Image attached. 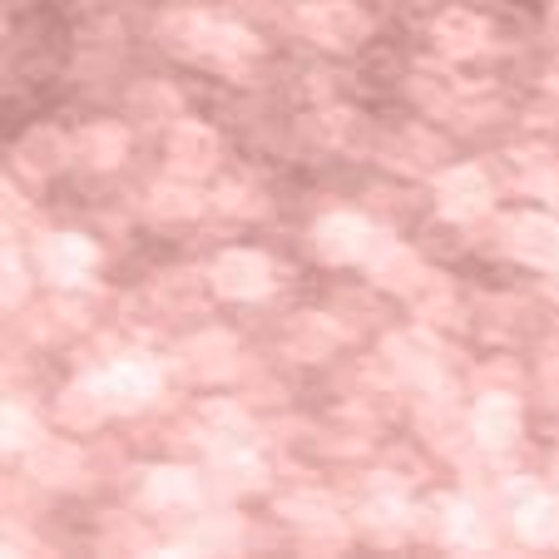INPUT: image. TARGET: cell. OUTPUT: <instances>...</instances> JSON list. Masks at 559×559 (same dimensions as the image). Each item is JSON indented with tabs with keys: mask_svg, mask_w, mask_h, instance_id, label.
<instances>
[{
	"mask_svg": "<svg viewBox=\"0 0 559 559\" xmlns=\"http://www.w3.org/2000/svg\"><path fill=\"white\" fill-rule=\"evenodd\" d=\"M297 31L322 50H357L371 35V15L357 0H302L297 5Z\"/></svg>",
	"mask_w": 559,
	"mask_h": 559,
	"instance_id": "6da1fadb",
	"label": "cell"
},
{
	"mask_svg": "<svg viewBox=\"0 0 559 559\" xmlns=\"http://www.w3.org/2000/svg\"><path fill=\"white\" fill-rule=\"evenodd\" d=\"M342 342H347V332L322 312H302L293 328H287V352H293L297 361H328V357H337Z\"/></svg>",
	"mask_w": 559,
	"mask_h": 559,
	"instance_id": "7c38bea8",
	"label": "cell"
},
{
	"mask_svg": "<svg viewBox=\"0 0 559 559\" xmlns=\"http://www.w3.org/2000/svg\"><path fill=\"white\" fill-rule=\"evenodd\" d=\"M545 35L559 45V0H549V5H545Z\"/></svg>",
	"mask_w": 559,
	"mask_h": 559,
	"instance_id": "484cf974",
	"label": "cell"
},
{
	"mask_svg": "<svg viewBox=\"0 0 559 559\" xmlns=\"http://www.w3.org/2000/svg\"><path fill=\"white\" fill-rule=\"evenodd\" d=\"M223 158V139L213 124H203V119H179V124L169 129V169L179 174V179H203V174L218 169Z\"/></svg>",
	"mask_w": 559,
	"mask_h": 559,
	"instance_id": "5b68a950",
	"label": "cell"
},
{
	"mask_svg": "<svg viewBox=\"0 0 559 559\" xmlns=\"http://www.w3.org/2000/svg\"><path fill=\"white\" fill-rule=\"evenodd\" d=\"M555 475H559V461H555Z\"/></svg>",
	"mask_w": 559,
	"mask_h": 559,
	"instance_id": "83f0119b",
	"label": "cell"
},
{
	"mask_svg": "<svg viewBox=\"0 0 559 559\" xmlns=\"http://www.w3.org/2000/svg\"><path fill=\"white\" fill-rule=\"evenodd\" d=\"M179 90L164 85V80H144V85H134V95H129V119L144 129H158V124H179Z\"/></svg>",
	"mask_w": 559,
	"mask_h": 559,
	"instance_id": "2e32d148",
	"label": "cell"
},
{
	"mask_svg": "<svg viewBox=\"0 0 559 559\" xmlns=\"http://www.w3.org/2000/svg\"><path fill=\"white\" fill-rule=\"evenodd\" d=\"M40 441V426H35V416L25 412V406H0V451H31V445Z\"/></svg>",
	"mask_w": 559,
	"mask_h": 559,
	"instance_id": "ffe728a7",
	"label": "cell"
},
{
	"mask_svg": "<svg viewBox=\"0 0 559 559\" xmlns=\"http://www.w3.org/2000/svg\"><path fill=\"white\" fill-rule=\"evenodd\" d=\"M475 441L490 445V451H506V445L520 441V431H525V412H520L515 396H506V391H496V396H480L475 402Z\"/></svg>",
	"mask_w": 559,
	"mask_h": 559,
	"instance_id": "9c48e42d",
	"label": "cell"
},
{
	"mask_svg": "<svg viewBox=\"0 0 559 559\" xmlns=\"http://www.w3.org/2000/svg\"><path fill=\"white\" fill-rule=\"evenodd\" d=\"M218 475H223V486H228V490H258V486H263V465H258L253 455H243V451L223 455Z\"/></svg>",
	"mask_w": 559,
	"mask_h": 559,
	"instance_id": "7402d4cb",
	"label": "cell"
},
{
	"mask_svg": "<svg viewBox=\"0 0 559 559\" xmlns=\"http://www.w3.org/2000/svg\"><path fill=\"white\" fill-rule=\"evenodd\" d=\"M510 248H515L525 263L539 267H559V223L545 213H520L510 223Z\"/></svg>",
	"mask_w": 559,
	"mask_h": 559,
	"instance_id": "5bb4252c",
	"label": "cell"
},
{
	"mask_svg": "<svg viewBox=\"0 0 559 559\" xmlns=\"http://www.w3.org/2000/svg\"><path fill=\"white\" fill-rule=\"evenodd\" d=\"M490 203H496V183H490V174L480 164H451V169H441V179H436V209H441V218L475 223L490 213Z\"/></svg>",
	"mask_w": 559,
	"mask_h": 559,
	"instance_id": "277c9868",
	"label": "cell"
},
{
	"mask_svg": "<svg viewBox=\"0 0 559 559\" xmlns=\"http://www.w3.org/2000/svg\"><path fill=\"white\" fill-rule=\"evenodd\" d=\"M21 218H25V199L11 189V183H0V233L15 228Z\"/></svg>",
	"mask_w": 559,
	"mask_h": 559,
	"instance_id": "d4e9b609",
	"label": "cell"
},
{
	"mask_svg": "<svg viewBox=\"0 0 559 559\" xmlns=\"http://www.w3.org/2000/svg\"><path fill=\"white\" fill-rule=\"evenodd\" d=\"M15 164L35 179H55L74 164V139L64 134L60 124H31L21 139H15Z\"/></svg>",
	"mask_w": 559,
	"mask_h": 559,
	"instance_id": "52a82bcc",
	"label": "cell"
},
{
	"mask_svg": "<svg viewBox=\"0 0 559 559\" xmlns=\"http://www.w3.org/2000/svg\"><path fill=\"white\" fill-rule=\"evenodd\" d=\"M515 530L525 545H559V496H530L515 510Z\"/></svg>",
	"mask_w": 559,
	"mask_h": 559,
	"instance_id": "d6986e66",
	"label": "cell"
},
{
	"mask_svg": "<svg viewBox=\"0 0 559 559\" xmlns=\"http://www.w3.org/2000/svg\"><path fill=\"white\" fill-rule=\"evenodd\" d=\"M367 267L371 277H377L381 287H391V293H412L416 283H421V258H416V248L406 243H391V238H377V248L367 253Z\"/></svg>",
	"mask_w": 559,
	"mask_h": 559,
	"instance_id": "4fadbf2b",
	"label": "cell"
},
{
	"mask_svg": "<svg viewBox=\"0 0 559 559\" xmlns=\"http://www.w3.org/2000/svg\"><path fill=\"white\" fill-rule=\"evenodd\" d=\"M0 35H5V11H0Z\"/></svg>",
	"mask_w": 559,
	"mask_h": 559,
	"instance_id": "4316f807",
	"label": "cell"
},
{
	"mask_svg": "<svg viewBox=\"0 0 559 559\" xmlns=\"http://www.w3.org/2000/svg\"><path fill=\"white\" fill-rule=\"evenodd\" d=\"M218 203H223L228 213H258V209H263L258 189H243V183H228V189L218 193Z\"/></svg>",
	"mask_w": 559,
	"mask_h": 559,
	"instance_id": "cb8c5ba5",
	"label": "cell"
},
{
	"mask_svg": "<svg viewBox=\"0 0 559 559\" xmlns=\"http://www.w3.org/2000/svg\"><path fill=\"white\" fill-rule=\"evenodd\" d=\"M129 154V129L119 119H90L80 134H74V158L85 164V169H119Z\"/></svg>",
	"mask_w": 559,
	"mask_h": 559,
	"instance_id": "8fae6325",
	"label": "cell"
},
{
	"mask_svg": "<svg viewBox=\"0 0 559 559\" xmlns=\"http://www.w3.org/2000/svg\"><path fill=\"white\" fill-rule=\"evenodd\" d=\"M199 475L189 471V465H158L154 475H148V506H164V510H179V506H193L199 500Z\"/></svg>",
	"mask_w": 559,
	"mask_h": 559,
	"instance_id": "ac0fdd59",
	"label": "cell"
},
{
	"mask_svg": "<svg viewBox=\"0 0 559 559\" xmlns=\"http://www.w3.org/2000/svg\"><path fill=\"white\" fill-rule=\"evenodd\" d=\"M209 283H213V293L218 297H233V302H258V297H267L277 287V267H273V258L258 253V248H228V253H218Z\"/></svg>",
	"mask_w": 559,
	"mask_h": 559,
	"instance_id": "7a4b0ae2",
	"label": "cell"
},
{
	"mask_svg": "<svg viewBox=\"0 0 559 559\" xmlns=\"http://www.w3.org/2000/svg\"><path fill=\"white\" fill-rule=\"evenodd\" d=\"M95 263H99V248L90 243L85 233H50L40 243V273L50 283H64V287L85 283L95 273Z\"/></svg>",
	"mask_w": 559,
	"mask_h": 559,
	"instance_id": "ba28073f",
	"label": "cell"
},
{
	"mask_svg": "<svg viewBox=\"0 0 559 559\" xmlns=\"http://www.w3.org/2000/svg\"><path fill=\"white\" fill-rule=\"evenodd\" d=\"M60 421L70 426V431H95L105 416H115L109 412V402H105V386H99V377H85V381H70V386L60 391Z\"/></svg>",
	"mask_w": 559,
	"mask_h": 559,
	"instance_id": "9a60e30c",
	"label": "cell"
},
{
	"mask_svg": "<svg viewBox=\"0 0 559 559\" xmlns=\"http://www.w3.org/2000/svg\"><path fill=\"white\" fill-rule=\"evenodd\" d=\"M431 40L445 60H475L490 45V21L471 5H445L431 21Z\"/></svg>",
	"mask_w": 559,
	"mask_h": 559,
	"instance_id": "8992f818",
	"label": "cell"
},
{
	"mask_svg": "<svg viewBox=\"0 0 559 559\" xmlns=\"http://www.w3.org/2000/svg\"><path fill=\"white\" fill-rule=\"evenodd\" d=\"M99 386H105V402L109 412H144L148 402H154L158 391V377L154 367H144V361H115V367L99 377Z\"/></svg>",
	"mask_w": 559,
	"mask_h": 559,
	"instance_id": "30bf717a",
	"label": "cell"
},
{
	"mask_svg": "<svg viewBox=\"0 0 559 559\" xmlns=\"http://www.w3.org/2000/svg\"><path fill=\"white\" fill-rule=\"evenodd\" d=\"M31 471L40 475L45 486H74L80 471H85V461H80V451H74L70 441H35L31 445Z\"/></svg>",
	"mask_w": 559,
	"mask_h": 559,
	"instance_id": "e0dca14e",
	"label": "cell"
},
{
	"mask_svg": "<svg viewBox=\"0 0 559 559\" xmlns=\"http://www.w3.org/2000/svg\"><path fill=\"white\" fill-rule=\"evenodd\" d=\"M31 297V267L21 263V253L0 248V307H21Z\"/></svg>",
	"mask_w": 559,
	"mask_h": 559,
	"instance_id": "44dd1931",
	"label": "cell"
},
{
	"mask_svg": "<svg viewBox=\"0 0 559 559\" xmlns=\"http://www.w3.org/2000/svg\"><path fill=\"white\" fill-rule=\"evenodd\" d=\"M154 213H158V218H199L203 199L193 189H174V183H169V189L154 193Z\"/></svg>",
	"mask_w": 559,
	"mask_h": 559,
	"instance_id": "603a6c76",
	"label": "cell"
},
{
	"mask_svg": "<svg viewBox=\"0 0 559 559\" xmlns=\"http://www.w3.org/2000/svg\"><path fill=\"white\" fill-rule=\"evenodd\" d=\"M377 238H381V233L371 228L361 213H347V209L322 213V218H317V228H312L317 258H322V263H332V267L367 263V253L377 248Z\"/></svg>",
	"mask_w": 559,
	"mask_h": 559,
	"instance_id": "3957f363",
	"label": "cell"
}]
</instances>
